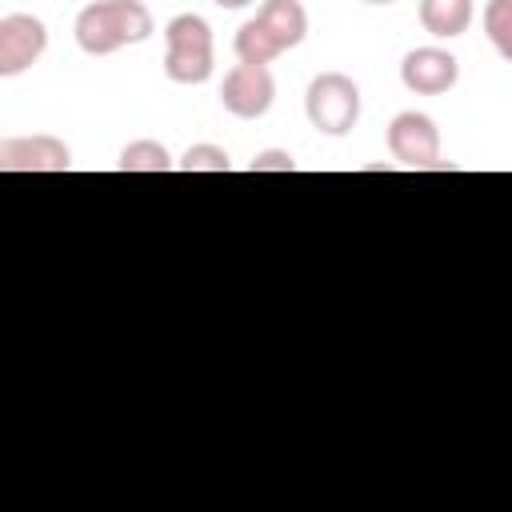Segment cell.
<instances>
[{
	"instance_id": "6da1fadb",
	"label": "cell",
	"mask_w": 512,
	"mask_h": 512,
	"mask_svg": "<svg viewBox=\"0 0 512 512\" xmlns=\"http://www.w3.org/2000/svg\"><path fill=\"white\" fill-rule=\"evenodd\" d=\"M72 32H76L80 52L112 56L128 44H144L156 32V20L144 0H92L80 8Z\"/></svg>"
},
{
	"instance_id": "7a4b0ae2",
	"label": "cell",
	"mask_w": 512,
	"mask_h": 512,
	"mask_svg": "<svg viewBox=\"0 0 512 512\" xmlns=\"http://www.w3.org/2000/svg\"><path fill=\"white\" fill-rule=\"evenodd\" d=\"M308 36V12L300 0H264L252 20L236 32V60L240 64H272L288 48L304 44Z\"/></svg>"
},
{
	"instance_id": "3957f363",
	"label": "cell",
	"mask_w": 512,
	"mask_h": 512,
	"mask_svg": "<svg viewBox=\"0 0 512 512\" xmlns=\"http://www.w3.org/2000/svg\"><path fill=\"white\" fill-rule=\"evenodd\" d=\"M164 76L172 84H204L212 76L216 52H212V28L196 12H180L164 24Z\"/></svg>"
},
{
	"instance_id": "277c9868",
	"label": "cell",
	"mask_w": 512,
	"mask_h": 512,
	"mask_svg": "<svg viewBox=\"0 0 512 512\" xmlns=\"http://www.w3.org/2000/svg\"><path fill=\"white\" fill-rule=\"evenodd\" d=\"M304 112L308 124L324 136H348L360 120V88L344 72H320L312 76L304 92Z\"/></svg>"
},
{
	"instance_id": "5b68a950",
	"label": "cell",
	"mask_w": 512,
	"mask_h": 512,
	"mask_svg": "<svg viewBox=\"0 0 512 512\" xmlns=\"http://www.w3.org/2000/svg\"><path fill=\"white\" fill-rule=\"evenodd\" d=\"M388 152L404 168H436L440 164V128L428 112H396L388 124Z\"/></svg>"
},
{
	"instance_id": "8992f818",
	"label": "cell",
	"mask_w": 512,
	"mask_h": 512,
	"mask_svg": "<svg viewBox=\"0 0 512 512\" xmlns=\"http://www.w3.org/2000/svg\"><path fill=\"white\" fill-rule=\"evenodd\" d=\"M48 52V28L32 12L0 16V80L24 76Z\"/></svg>"
},
{
	"instance_id": "52a82bcc",
	"label": "cell",
	"mask_w": 512,
	"mask_h": 512,
	"mask_svg": "<svg viewBox=\"0 0 512 512\" xmlns=\"http://www.w3.org/2000/svg\"><path fill=\"white\" fill-rule=\"evenodd\" d=\"M276 100V80L268 72V64H236L228 68L224 84H220V104L224 112H232L236 120H260Z\"/></svg>"
},
{
	"instance_id": "ba28073f",
	"label": "cell",
	"mask_w": 512,
	"mask_h": 512,
	"mask_svg": "<svg viewBox=\"0 0 512 512\" xmlns=\"http://www.w3.org/2000/svg\"><path fill=\"white\" fill-rule=\"evenodd\" d=\"M400 80H404V88L416 92V96H444V92H452L456 80H460V60H456L448 48L424 44V48L404 52V60H400Z\"/></svg>"
},
{
	"instance_id": "9c48e42d",
	"label": "cell",
	"mask_w": 512,
	"mask_h": 512,
	"mask_svg": "<svg viewBox=\"0 0 512 512\" xmlns=\"http://www.w3.org/2000/svg\"><path fill=\"white\" fill-rule=\"evenodd\" d=\"M72 152L60 136L36 132V136H12L0 140V172H68Z\"/></svg>"
},
{
	"instance_id": "30bf717a",
	"label": "cell",
	"mask_w": 512,
	"mask_h": 512,
	"mask_svg": "<svg viewBox=\"0 0 512 512\" xmlns=\"http://www.w3.org/2000/svg\"><path fill=\"white\" fill-rule=\"evenodd\" d=\"M476 8L472 0H420V24L436 40H456L468 32Z\"/></svg>"
},
{
	"instance_id": "8fae6325",
	"label": "cell",
	"mask_w": 512,
	"mask_h": 512,
	"mask_svg": "<svg viewBox=\"0 0 512 512\" xmlns=\"http://www.w3.org/2000/svg\"><path fill=\"white\" fill-rule=\"evenodd\" d=\"M120 172H172L176 160L168 156V148L160 140H132L120 148V160H116Z\"/></svg>"
},
{
	"instance_id": "7c38bea8",
	"label": "cell",
	"mask_w": 512,
	"mask_h": 512,
	"mask_svg": "<svg viewBox=\"0 0 512 512\" xmlns=\"http://www.w3.org/2000/svg\"><path fill=\"white\" fill-rule=\"evenodd\" d=\"M484 36L500 52V60H512V0H488V8H484Z\"/></svg>"
},
{
	"instance_id": "4fadbf2b",
	"label": "cell",
	"mask_w": 512,
	"mask_h": 512,
	"mask_svg": "<svg viewBox=\"0 0 512 512\" xmlns=\"http://www.w3.org/2000/svg\"><path fill=\"white\" fill-rule=\"evenodd\" d=\"M176 168H184V172H228L232 168V156L220 144H192L176 160Z\"/></svg>"
},
{
	"instance_id": "5bb4252c",
	"label": "cell",
	"mask_w": 512,
	"mask_h": 512,
	"mask_svg": "<svg viewBox=\"0 0 512 512\" xmlns=\"http://www.w3.org/2000/svg\"><path fill=\"white\" fill-rule=\"evenodd\" d=\"M248 172H252V176H256V172H296V160H292V152H284V148H264V152L252 156Z\"/></svg>"
},
{
	"instance_id": "9a60e30c",
	"label": "cell",
	"mask_w": 512,
	"mask_h": 512,
	"mask_svg": "<svg viewBox=\"0 0 512 512\" xmlns=\"http://www.w3.org/2000/svg\"><path fill=\"white\" fill-rule=\"evenodd\" d=\"M216 8H248V4H256V0H212Z\"/></svg>"
},
{
	"instance_id": "2e32d148",
	"label": "cell",
	"mask_w": 512,
	"mask_h": 512,
	"mask_svg": "<svg viewBox=\"0 0 512 512\" xmlns=\"http://www.w3.org/2000/svg\"><path fill=\"white\" fill-rule=\"evenodd\" d=\"M364 4H396V0H364Z\"/></svg>"
}]
</instances>
